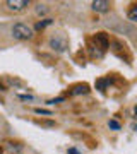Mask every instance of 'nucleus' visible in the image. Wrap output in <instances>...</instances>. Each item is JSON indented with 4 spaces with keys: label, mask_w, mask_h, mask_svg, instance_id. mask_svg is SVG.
Listing matches in <instances>:
<instances>
[{
    "label": "nucleus",
    "mask_w": 137,
    "mask_h": 154,
    "mask_svg": "<svg viewBox=\"0 0 137 154\" xmlns=\"http://www.w3.org/2000/svg\"><path fill=\"white\" fill-rule=\"evenodd\" d=\"M108 125H110V128H113V130H120V123L117 120H110Z\"/></svg>",
    "instance_id": "10"
},
{
    "label": "nucleus",
    "mask_w": 137,
    "mask_h": 154,
    "mask_svg": "<svg viewBox=\"0 0 137 154\" xmlns=\"http://www.w3.org/2000/svg\"><path fill=\"white\" fill-rule=\"evenodd\" d=\"M67 154H81V152H79L77 149H74V147H72V149H69V152H67Z\"/></svg>",
    "instance_id": "15"
},
{
    "label": "nucleus",
    "mask_w": 137,
    "mask_h": 154,
    "mask_svg": "<svg viewBox=\"0 0 137 154\" xmlns=\"http://www.w3.org/2000/svg\"><path fill=\"white\" fill-rule=\"evenodd\" d=\"M0 154H2V149H0Z\"/></svg>",
    "instance_id": "16"
},
{
    "label": "nucleus",
    "mask_w": 137,
    "mask_h": 154,
    "mask_svg": "<svg viewBox=\"0 0 137 154\" xmlns=\"http://www.w3.org/2000/svg\"><path fill=\"white\" fill-rule=\"evenodd\" d=\"M129 19H130L132 22H135V21H137V7H135V5H134L130 11H129Z\"/></svg>",
    "instance_id": "7"
},
{
    "label": "nucleus",
    "mask_w": 137,
    "mask_h": 154,
    "mask_svg": "<svg viewBox=\"0 0 137 154\" xmlns=\"http://www.w3.org/2000/svg\"><path fill=\"white\" fill-rule=\"evenodd\" d=\"M46 11H48V7L46 5H36V14H39V16H43V14H46Z\"/></svg>",
    "instance_id": "9"
},
{
    "label": "nucleus",
    "mask_w": 137,
    "mask_h": 154,
    "mask_svg": "<svg viewBox=\"0 0 137 154\" xmlns=\"http://www.w3.org/2000/svg\"><path fill=\"white\" fill-rule=\"evenodd\" d=\"M64 101V98H55V99H50L48 105H57V103H62Z\"/></svg>",
    "instance_id": "13"
},
{
    "label": "nucleus",
    "mask_w": 137,
    "mask_h": 154,
    "mask_svg": "<svg viewBox=\"0 0 137 154\" xmlns=\"http://www.w3.org/2000/svg\"><path fill=\"white\" fill-rule=\"evenodd\" d=\"M19 99H22V101H33V96L31 94H19Z\"/></svg>",
    "instance_id": "12"
},
{
    "label": "nucleus",
    "mask_w": 137,
    "mask_h": 154,
    "mask_svg": "<svg viewBox=\"0 0 137 154\" xmlns=\"http://www.w3.org/2000/svg\"><path fill=\"white\" fill-rule=\"evenodd\" d=\"M94 41H96V45L101 46V50L108 48V36H106L104 33H98L96 36H94Z\"/></svg>",
    "instance_id": "5"
},
{
    "label": "nucleus",
    "mask_w": 137,
    "mask_h": 154,
    "mask_svg": "<svg viewBox=\"0 0 137 154\" xmlns=\"http://www.w3.org/2000/svg\"><path fill=\"white\" fill-rule=\"evenodd\" d=\"M12 36L16 39H29V38H33V29L29 28L27 24L17 22L12 28Z\"/></svg>",
    "instance_id": "1"
},
{
    "label": "nucleus",
    "mask_w": 137,
    "mask_h": 154,
    "mask_svg": "<svg viewBox=\"0 0 137 154\" xmlns=\"http://www.w3.org/2000/svg\"><path fill=\"white\" fill-rule=\"evenodd\" d=\"M50 46L55 48L57 51H64V50H67V39L64 36H55L50 39Z\"/></svg>",
    "instance_id": "2"
},
{
    "label": "nucleus",
    "mask_w": 137,
    "mask_h": 154,
    "mask_svg": "<svg viewBox=\"0 0 137 154\" xmlns=\"http://www.w3.org/2000/svg\"><path fill=\"white\" fill-rule=\"evenodd\" d=\"M5 5L9 7L11 11H14V12H21L22 9H26L27 7V2L26 0H7Z\"/></svg>",
    "instance_id": "3"
},
{
    "label": "nucleus",
    "mask_w": 137,
    "mask_h": 154,
    "mask_svg": "<svg viewBox=\"0 0 137 154\" xmlns=\"http://www.w3.org/2000/svg\"><path fill=\"white\" fill-rule=\"evenodd\" d=\"M98 88H99V91H104V88H106V82H104V81H98Z\"/></svg>",
    "instance_id": "14"
},
{
    "label": "nucleus",
    "mask_w": 137,
    "mask_h": 154,
    "mask_svg": "<svg viewBox=\"0 0 137 154\" xmlns=\"http://www.w3.org/2000/svg\"><path fill=\"white\" fill-rule=\"evenodd\" d=\"M86 93H89V88H88V84H79V86H76V88L70 91V94H86Z\"/></svg>",
    "instance_id": "6"
},
{
    "label": "nucleus",
    "mask_w": 137,
    "mask_h": 154,
    "mask_svg": "<svg viewBox=\"0 0 137 154\" xmlns=\"http://www.w3.org/2000/svg\"><path fill=\"white\" fill-rule=\"evenodd\" d=\"M91 7H93L96 12H108L110 11V2H106V0H94L93 4H91Z\"/></svg>",
    "instance_id": "4"
},
{
    "label": "nucleus",
    "mask_w": 137,
    "mask_h": 154,
    "mask_svg": "<svg viewBox=\"0 0 137 154\" xmlns=\"http://www.w3.org/2000/svg\"><path fill=\"white\" fill-rule=\"evenodd\" d=\"M34 111H36L38 115H48V116L51 115V111H50V110H43V108H36Z\"/></svg>",
    "instance_id": "11"
},
{
    "label": "nucleus",
    "mask_w": 137,
    "mask_h": 154,
    "mask_svg": "<svg viewBox=\"0 0 137 154\" xmlns=\"http://www.w3.org/2000/svg\"><path fill=\"white\" fill-rule=\"evenodd\" d=\"M48 24H51V19H45V21H39L38 24H36V29H43V28H46Z\"/></svg>",
    "instance_id": "8"
}]
</instances>
